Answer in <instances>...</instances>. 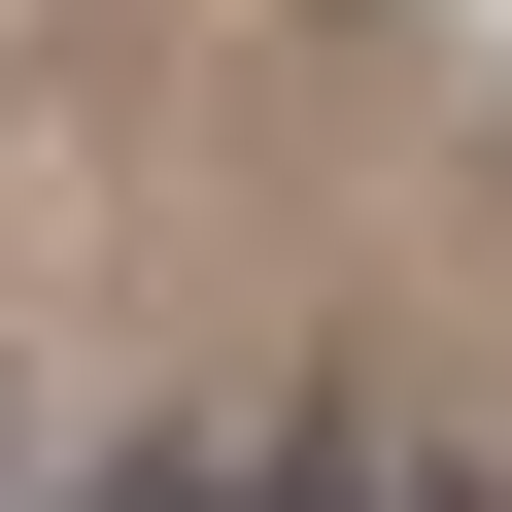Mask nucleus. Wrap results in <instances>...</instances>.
<instances>
[{
	"mask_svg": "<svg viewBox=\"0 0 512 512\" xmlns=\"http://www.w3.org/2000/svg\"><path fill=\"white\" fill-rule=\"evenodd\" d=\"M0 512H35V376H0Z\"/></svg>",
	"mask_w": 512,
	"mask_h": 512,
	"instance_id": "f257e3e1",
	"label": "nucleus"
}]
</instances>
